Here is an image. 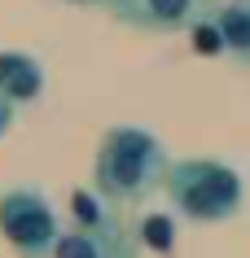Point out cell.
Segmentation results:
<instances>
[{"label": "cell", "instance_id": "cell-4", "mask_svg": "<svg viewBox=\"0 0 250 258\" xmlns=\"http://www.w3.org/2000/svg\"><path fill=\"white\" fill-rule=\"evenodd\" d=\"M53 258H140V236L119 219H70L57 236Z\"/></svg>", "mask_w": 250, "mask_h": 258}, {"label": "cell", "instance_id": "cell-7", "mask_svg": "<svg viewBox=\"0 0 250 258\" xmlns=\"http://www.w3.org/2000/svg\"><path fill=\"white\" fill-rule=\"evenodd\" d=\"M0 92L18 101V105H31V101H40L44 92V70L40 61L31 53H18V48H5L0 53Z\"/></svg>", "mask_w": 250, "mask_h": 258}, {"label": "cell", "instance_id": "cell-9", "mask_svg": "<svg viewBox=\"0 0 250 258\" xmlns=\"http://www.w3.org/2000/svg\"><path fill=\"white\" fill-rule=\"evenodd\" d=\"M14 105H18V101H9V96L0 92V140H5V132L14 127Z\"/></svg>", "mask_w": 250, "mask_h": 258}, {"label": "cell", "instance_id": "cell-8", "mask_svg": "<svg viewBox=\"0 0 250 258\" xmlns=\"http://www.w3.org/2000/svg\"><path fill=\"white\" fill-rule=\"evenodd\" d=\"M136 236H140L145 249H158V254H171V249H176V223L167 215H140Z\"/></svg>", "mask_w": 250, "mask_h": 258}, {"label": "cell", "instance_id": "cell-5", "mask_svg": "<svg viewBox=\"0 0 250 258\" xmlns=\"http://www.w3.org/2000/svg\"><path fill=\"white\" fill-rule=\"evenodd\" d=\"M202 5L207 0H110L106 14L145 35H176V31H189Z\"/></svg>", "mask_w": 250, "mask_h": 258}, {"label": "cell", "instance_id": "cell-6", "mask_svg": "<svg viewBox=\"0 0 250 258\" xmlns=\"http://www.w3.org/2000/svg\"><path fill=\"white\" fill-rule=\"evenodd\" d=\"M207 9L220 27L224 57L233 66L250 70V0H207Z\"/></svg>", "mask_w": 250, "mask_h": 258}, {"label": "cell", "instance_id": "cell-10", "mask_svg": "<svg viewBox=\"0 0 250 258\" xmlns=\"http://www.w3.org/2000/svg\"><path fill=\"white\" fill-rule=\"evenodd\" d=\"M83 5H101V9H106V5H110V0H83Z\"/></svg>", "mask_w": 250, "mask_h": 258}, {"label": "cell", "instance_id": "cell-1", "mask_svg": "<svg viewBox=\"0 0 250 258\" xmlns=\"http://www.w3.org/2000/svg\"><path fill=\"white\" fill-rule=\"evenodd\" d=\"M167 145L149 127L114 122L92 153V188L114 206H140L167 184Z\"/></svg>", "mask_w": 250, "mask_h": 258}, {"label": "cell", "instance_id": "cell-3", "mask_svg": "<svg viewBox=\"0 0 250 258\" xmlns=\"http://www.w3.org/2000/svg\"><path fill=\"white\" fill-rule=\"evenodd\" d=\"M62 219L53 202L40 188H5L0 192V236L9 241L18 258H53L57 236H62Z\"/></svg>", "mask_w": 250, "mask_h": 258}, {"label": "cell", "instance_id": "cell-2", "mask_svg": "<svg viewBox=\"0 0 250 258\" xmlns=\"http://www.w3.org/2000/svg\"><path fill=\"white\" fill-rule=\"evenodd\" d=\"M163 188L171 210L189 223H228L246 210V175L224 158H176Z\"/></svg>", "mask_w": 250, "mask_h": 258}]
</instances>
